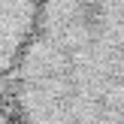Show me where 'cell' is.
<instances>
[{"label": "cell", "instance_id": "1", "mask_svg": "<svg viewBox=\"0 0 124 124\" xmlns=\"http://www.w3.org/2000/svg\"><path fill=\"white\" fill-rule=\"evenodd\" d=\"M6 82L21 124H124V0H46Z\"/></svg>", "mask_w": 124, "mask_h": 124}, {"label": "cell", "instance_id": "2", "mask_svg": "<svg viewBox=\"0 0 124 124\" xmlns=\"http://www.w3.org/2000/svg\"><path fill=\"white\" fill-rule=\"evenodd\" d=\"M0 124H21V118H18L15 112H3V109H0Z\"/></svg>", "mask_w": 124, "mask_h": 124}]
</instances>
